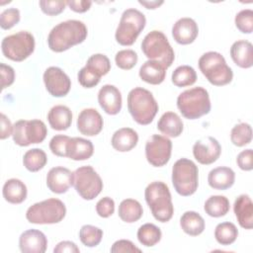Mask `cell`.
<instances>
[{"label":"cell","mask_w":253,"mask_h":253,"mask_svg":"<svg viewBox=\"0 0 253 253\" xmlns=\"http://www.w3.org/2000/svg\"><path fill=\"white\" fill-rule=\"evenodd\" d=\"M87 27L79 20H67L51 29L47 37L50 50L62 52L71 46L83 42L87 38Z\"/></svg>","instance_id":"cell-1"},{"label":"cell","mask_w":253,"mask_h":253,"mask_svg":"<svg viewBox=\"0 0 253 253\" xmlns=\"http://www.w3.org/2000/svg\"><path fill=\"white\" fill-rule=\"evenodd\" d=\"M144 198L156 220L167 222L172 218L174 207L171 193L164 182L154 181L148 184L144 191Z\"/></svg>","instance_id":"cell-2"},{"label":"cell","mask_w":253,"mask_h":253,"mask_svg":"<svg viewBox=\"0 0 253 253\" xmlns=\"http://www.w3.org/2000/svg\"><path fill=\"white\" fill-rule=\"evenodd\" d=\"M127 109L137 124L146 126L153 121L159 107L150 91L135 87L127 95Z\"/></svg>","instance_id":"cell-3"},{"label":"cell","mask_w":253,"mask_h":253,"mask_svg":"<svg viewBox=\"0 0 253 253\" xmlns=\"http://www.w3.org/2000/svg\"><path fill=\"white\" fill-rule=\"evenodd\" d=\"M177 108L188 120H196L209 114L211 100L208 91L203 87L185 90L177 98Z\"/></svg>","instance_id":"cell-4"},{"label":"cell","mask_w":253,"mask_h":253,"mask_svg":"<svg viewBox=\"0 0 253 253\" xmlns=\"http://www.w3.org/2000/svg\"><path fill=\"white\" fill-rule=\"evenodd\" d=\"M198 63L200 70L211 84L223 86L232 81V69L219 52L208 51L200 57Z\"/></svg>","instance_id":"cell-5"},{"label":"cell","mask_w":253,"mask_h":253,"mask_svg":"<svg viewBox=\"0 0 253 253\" xmlns=\"http://www.w3.org/2000/svg\"><path fill=\"white\" fill-rule=\"evenodd\" d=\"M172 184L180 196L193 195L199 186L198 166L188 158L178 159L172 167Z\"/></svg>","instance_id":"cell-6"},{"label":"cell","mask_w":253,"mask_h":253,"mask_svg":"<svg viewBox=\"0 0 253 253\" xmlns=\"http://www.w3.org/2000/svg\"><path fill=\"white\" fill-rule=\"evenodd\" d=\"M66 214V208L62 201L50 198L32 205L26 212L29 222L35 224H53L60 222Z\"/></svg>","instance_id":"cell-7"},{"label":"cell","mask_w":253,"mask_h":253,"mask_svg":"<svg viewBox=\"0 0 253 253\" xmlns=\"http://www.w3.org/2000/svg\"><path fill=\"white\" fill-rule=\"evenodd\" d=\"M141 50L149 60H156L166 68L175 59V53L166 36L160 31H151L141 42Z\"/></svg>","instance_id":"cell-8"},{"label":"cell","mask_w":253,"mask_h":253,"mask_svg":"<svg viewBox=\"0 0 253 253\" xmlns=\"http://www.w3.org/2000/svg\"><path fill=\"white\" fill-rule=\"evenodd\" d=\"M146 24L145 16L142 12L134 8H129L122 14L119 26L116 30L115 38L121 45H131L136 41Z\"/></svg>","instance_id":"cell-9"},{"label":"cell","mask_w":253,"mask_h":253,"mask_svg":"<svg viewBox=\"0 0 253 253\" xmlns=\"http://www.w3.org/2000/svg\"><path fill=\"white\" fill-rule=\"evenodd\" d=\"M3 55L13 61H23L35 50V38L27 31L5 37L1 42Z\"/></svg>","instance_id":"cell-10"},{"label":"cell","mask_w":253,"mask_h":253,"mask_svg":"<svg viewBox=\"0 0 253 253\" xmlns=\"http://www.w3.org/2000/svg\"><path fill=\"white\" fill-rule=\"evenodd\" d=\"M47 134L45 124L41 120H20L13 125V140L19 146L41 143Z\"/></svg>","instance_id":"cell-11"},{"label":"cell","mask_w":253,"mask_h":253,"mask_svg":"<svg viewBox=\"0 0 253 253\" xmlns=\"http://www.w3.org/2000/svg\"><path fill=\"white\" fill-rule=\"evenodd\" d=\"M73 173V186L82 199L91 201L102 192L103 181L92 166H81Z\"/></svg>","instance_id":"cell-12"},{"label":"cell","mask_w":253,"mask_h":253,"mask_svg":"<svg viewBox=\"0 0 253 253\" xmlns=\"http://www.w3.org/2000/svg\"><path fill=\"white\" fill-rule=\"evenodd\" d=\"M172 152V141L160 134H153L145 143V157L154 167H162L168 163Z\"/></svg>","instance_id":"cell-13"},{"label":"cell","mask_w":253,"mask_h":253,"mask_svg":"<svg viewBox=\"0 0 253 253\" xmlns=\"http://www.w3.org/2000/svg\"><path fill=\"white\" fill-rule=\"evenodd\" d=\"M43 83L47 92L53 97L66 96L71 88V80L59 67L50 66L43 72Z\"/></svg>","instance_id":"cell-14"},{"label":"cell","mask_w":253,"mask_h":253,"mask_svg":"<svg viewBox=\"0 0 253 253\" xmlns=\"http://www.w3.org/2000/svg\"><path fill=\"white\" fill-rule=\"evenodd\" d=\"M221 153L219 142L212 136H205L197 140L193 146V155L195 159L203 164L210 165L215 162Z\"/></svg>","instance_id":"cell-15"},{"label":"cell","mask_w":253,"mask_h":253,"mask_svg":"<svg viewBox=\"0 0 253 253\" xmlns=\"http://www.w3.org/2000/svg\"><path fill=\"white\" fill-rule=\"evenodd\" d=\"M74 182V173L68 168L56 166L51 168L46 175V186L55 194L66 193Z\"/></svg>","instance_id":"cell-16"},{"label":"cell","mask_w":253,"mask_h":253,"mask_svg":"<svg viewBox=\"0 0 253 253\" xmlns=\"http://www.w3.org/2000/svg\"><path fill=\"white\" fill-rule=\"evenodd\" d=\"M104 122L100 113L93 108L84 109L77 119V129L84 135L94 136L103 129Z\"/></svg>","instance_id":"cell-17"},{"label":"cell","mask_w":253,"mask_h":253,"mask_svg":"<svg viewBox=\"0 0 253 253\" xmlns=\"http://www.w3.org/2000/svg\"><path fill=\"white\" fill-rule=\"evenodd\" d=\"M98 102L105 113L114 116L122 109V94L116 86L106 84L98 92Z\"/></svg>","instance_id":"cell-18"},{"label":"cell","mask_w":253,"mask_h":253,"mask_svg":"<svg viewBox=\"0 0 253 253\" xmlns=\"http://www.w3.org/2000/svg\"><path fill=\"white\" fill-rule=\"evenodd\" d=\"M19 247L23 253H43L47 247V239L42 231L28 229L20 235Z\"/></svg>","instance_id":"cell-19"},{"label":"cell","mask_w":253,"mask_h":253,"mask_svg":"<svg viewBox=\"0 0 253 253\" xmlns=\"http://www.w3.org/2000/svg\"><path fill=\"white\" fill-rule=\"evenodd\" d=\"M198 24L192 18H181L172 27V37L180 44H190L198 37Z\"/></svg>","instance_id":"cell-20"},{"label":"cell","mask_w":253,"mask_h":253,"mask_svg":"<svg viewBox=\"0 0 253 253\" xmlns=\"http://www.w3.org/2000/svg\"><path fill=\"white\" fill-rule=\"evenodd\" d=\"M233 211L242 228L251 229L253 227V204L248 195L242 194L236 198Z\"/></svg>","instance_id":"cell-21"},{"label":"cell","mask_w":253,"mask_h":253,"mask_svg":"<svg viewBox=\"0 0 253 253\" xmlns=\"http://www.w3.org/2000/svg\"><path fill=\"white\" fill-rule=\"evenodd\" d=\"M230 56L237 66L250 68L253 65L252 43L245 40L234 42L230 47Z\"/></svg>","instance_id":"cell-22"},{"label":"cell","mask_w":253,"mask_h":253,"mask_svg":"<svg viewBox=\"0 0 253 253\" xmlns=\"http://www.w3.org/2000/svg\"><path fill=\"white\" fill-rule=\"evenodd\" d=\"M235 181L234 171L225 166L216 167L210 171L208 183L210 187L215 190H226L232 187Z\"/></svg>","instance_id":"cell-23"},{"label":"cell","mask_w":253,"mask_h":253,"mask_svg":"<svg viewBox=\"0 0 253 253\" xmlns=\"http://www.w3.org/2000/svg\"><path fill=\"white\" fill-rule=\"evenodd\" d=\"M138 141L137 132L130 127H122L116 130L112 136L111 143L114 149L126 152L134 148Z\"/></svg>","instance_id":"cell-24"},{"label":"cell","mask_w":253,"mask_h":253,"mask_svg":"<svg viewBox=\"0 0 253 253\" xmlns=\"http://www.w3.org/2000/svg\"><path fill=\"white\" fill-rule=\"evenodd\" d=\"M94 153L93 143L89 139L83 137H71L67 144L66 157L81 161L89 159Z\"/></svg>","instance_id":"cell-25"},{"label":"cell","mask_w":253,"mask_h":253,"mask_svg":"<svg viewBox=\"0 0 253 253\" xmlns=\"http://www.w3.org/2000/svg\"><path fill=\"white\" fill-rule=\"evenodd\" d=\"M166 67L156 60H147L139 68V77L142 81L158 85L161 84L166 77Z\"/></svg>","instance_id":"cell-26"},{"label":"cell","mask_w":253,"mask_h":253,"mask_svg":"<svg viewBox=\"0 0 253 253\" xmlns=\"http://www.w3.org/2000/svg\"><path fill=\"white\" fill-rule=\"evenodd\" d=\"M47 121L51 128L55 130H65L72 123L71 110L64 105H56L49 110Z\"/></svg>","instance_id":"cell-27"},{"label":"cell","mask_w":253,"mask_h":253,"mask_svg":"<svg viewBox=\"0 0 253 253\" xmlns=\"http://www.w3.org/2000/svg\"><path fill=\"white\" fill-rule=\"evenodd\" d=\"M157 128L166 136L178 137L183 131L184 124L176 113L166 112L159 119Z\"/></svg>","instance_id":"cell-28"},{"label":"cell","mask_w":253,"mask_h":253,"mask_svg":"<svg viewBox=\"0 0 253 253\" xmlns=\"http://www.w3.org/2000/svg\"><path fill=\"white\" fill-rule=\"evenodd\" d=\"M2 193L8 203L21 204L26 200L28 191L24 182L20 179L12 178L5 182Z\"/></svg>","instance_id":"cell-29"},{"label":"cell","mask_w":253,"mask_h":253,"mask_svg":"<svg viewBox=\"0 0 253 253\" xmlns=\"http://www.w3.org/2000/svg\"><path fill=\"white\" fill-rule=\"evenodd\" d=\"M180 226L185 233L191 236H198L205 230V220L197 211H188L182 214Z\"/></svg>","instance_id":"cell-30"},{"label":"cell","mask_w":253,"mask_h":253,"mask_svg":"<svg viewBox=\"0 0 253 253\" xmlns=\"http://www.w3.org/2000/svg\"><path fill=\"white\" fill-rule=\"evenodd\" d=\"M118 213L123 221L132 223L140 219L143 214V209L138 201L133 199H126L121 202Z\"/></svg>","instance_id":"cell-31"},{"label":"cell","mask_w":253,"mask_h":253,"mask_svg":"<svg viewBox=\"0 0 253 253\" xmlns=\"http://www.w3.org/2000/svg\"><path fill=\"white\" fill-rule=\"evenodd\" d=\"M230 209V204L225 196L214 195L211 196L204 206V210L207 214L212 217L224 216Z\"/></svg>","instance_id":"cell-32"},{"label":"cell","mask_w":253,"mask_h":253,"mask_svg":"<svg viewBox=\"0 0 253 253\" xmlns=\"http://www.w3.org/2000/svg\"><path fill=\"white\" fill-rule=\"evenodd\" d=\"M47 162L45 152L41 148L28 150L23 157V164L30 172H38L42 169Z\"/></svg>","instance_id":"cell-33"},{"label":"cell","mask_w":253,"mask_h":253,"mask_svg":"<svg viewBox=\"0 0 253 253\" xmlns=\"http://www.w3.org/2000/svg\"><path fill=\"white\" fill-rule=\"evenodd\" d=\"M137 239L140 244L152 247L161 240V230L153 223H144L137 230Z\"/></svg>","instance_id":"cell-34"},{"label":"cell","mask_w":253,"mask_h":253,"mask_svg":"<svg viewBox=\"0 0 253 253\" xmlns=\"http://www.w3.org/2000/svg\"><path fill=\"white\" fill-rule=\"evenodd\" d=\"M238 236V229L234 223L229 221L220 222L215 226L214 238L221 245L232 244Z\"/></svg>","instance_id":"cell-35"},{"label":"cell","mask_w":253,"mask_h":253,"mask_svg":"<svg viewBox=\"0 0 253 253\" xmlns=\"http://www.w3.org/2000/svg\"><path fill=\"white\" fill-rule=\"evenodd\" d=\"M172 82L177 87H187L197 81V73L190 65L178 66L172 73Z\"/></svg>","instance_id":"cell-36"},{"label":"cell","mask_w":253,"mask_h":253,"mask_svg":"<svg viewBox=\"0 0 253 253\" xmlns=\"http://www.w3.org/2000/svg\"><path fill=\"white\" fill-rule=\"evenodd\" d=\"M231 142L238 146H244L251 142L252 140V127L247 123H240L235 125L230 131Z\"/></svg>","instance_id":"cell-37"},{"label":"cell","mask_w":253,"mask_h":253,"mask_svg":"<svg viewBox=\"0 0 253 253\" xmlns=\"http://www.w3.org/2000/svg\"><path fill=\"white\" fill-rule=\"evenodd\" d=\"M79 238L85 246L95 247L103 238V230L97 226L85 224L79 230Z\"/></svg>","instance_id":"cell-38"},{"label":"cell","mask_w":253,"mask_h":253,"mask_svg":"<svg viewBox=\"0 0 253 253\" xmlns=\"http://www.w3.org/2000/svg\"><path fill=\"white\" fill-rule=\"evenodd\" d=\"M85 66L93 70L100 77L106 75L111 70L110 59L102 53H96L91 55L88 58Z\"/></svg>","instance_id":"cell-39"},{"label":"cell","mask_w":253,"mask_h":253,"mask_svg":"<svg viewBox=\"0 0 253 253\" xmlns=\"http://www.w3.org/2000/svg\"><path fill=\"white\" fill-rule=\"evenodd\" d=\"M137 59V53L132 49H122L115 56L117 66L124 70H129L134 67Z\"/></svg>","instance_id":"cell-40"},{"label":"cell","mask_w":253,"mask_h":253,"mask_svg":"<svg viewBox=\"0 0 253 253\" xmlns=\"http://www.w3.org/2000/svg\"><path fill=\"white\" fill-rule=\"evenodd\" d=\"M236 28L243 34H251L253 31V11L243 9L239 11L234 19Z\"/></svg>","instance_id":"cell-41"},{"label":"cell","mask_w":253,"mask_h":253,"mask_svg":"<svg viewBox=\"0 0 253 253\" xmlns=\"http://www.w3.org/2000/svg\"><path fill=\"white\" fill-rule=\"evenodd\" d=\"M71 137L63 134L54 135L49 141V149L51 152L59 157H66L67 144Z\"/></svg>","instance_id":"cell-42"},{"label":"cell","mask_w":253,"mask_h":253,"mask_svg":"<svg viewBox=\"0 0 253 253\" xmlns=\"http://www.w3.org/2000/svg\"><path fill=\"white\" fill-rule=\"evenodd\" d=\"M77 78L80 85L85 88H93L96 85H98V83L101 80V77L87 66L82 67L78 71Z\"/></svg>","instance_id":"cell-43"},{"label":"cell","mask_w":253,"mask_h":253,"mask_svg":"<svg viewBox=\"0 0 253 253\" xmlns=\"http://www.w3.org/2000/svg\"><path fill=\"white\" fill-rule=\"evenodd\" d=\"M21 15L17 8H8L0 15V26L3 30H9L20 22Z\"/></svg>","instance_id":"cell-44"},{"label":"cell","mask_w":253,"mask_h":253,"mask_svg":"<svg viewBox=\"0 0 253 253\" xmlns=\"http://www.w3.org/2000/svg\"><path fill=\"white\" fill-rule=\"evenodd\" d=\"M41 10L48 16H56L62 13L66 7V1L61 0H41L39 2Z\"/></svg>","instance_id":"cell-45"},{"label":"cell","mask_w":253,"mask_h":253,"mask_svg":"<svg viewBox=\"0 0 253 253\" xmlns=\"http://www.w3.org/2000/svg\"><path fill=\"white\" fill-rule=\"evenodd\" d=\"M96 211L101 217H109L115 211V202L110 197L100 199L96 204Z\"/></svg>","instance_id":"cell-46"},{"label":"cell","mask_w":253,"mask_h":253,"mask_svg":"<svg viewBox=\"0 0 253 253\" xmlns=\"http://www.w3.org/2000/svg\"><path fill=\"white\" fill-rule=\"evenodd\" d=\"M236 163L241 170L251 171L253 169V151L251 148L242 150L236 158Z\"/></svg>","instance_id":"cell-47"},{"label":"cell","mask_w":253,"mask_h":253,"mask_svg":"<svg viewBox=\"0 0 253 253\" xmlns=\"http://www.w3.org/2000/svg\"><path fill=\"white\" fill-rule=\"evenodd\" d=\"M111 252L112 253H126V252H141V250L136 247L131 241L126 240V239H121L116 241L112 247H111Z\"/></svg>","instance_id":"cell-48"},{"label":"cell","mask_w":253,"mask_h":253,"mask_svg":"<svg viewBox=\"0 0 253 253\" xmlns=\"http://www.w3.org/2000/svg\"><path fill=\"white\" fill-rule=\"evenodd\" d=\"M1 71V88L2 90L6 87L11 86L15 80V70L12 66L5 63L0 64Z\"/></svg>","instance_id":"cell-49"},{"label":"cell","mask_w":253,"mask_h":253,"mask_svg":"<svg viewBox=\"0 0 253 253\" xmlns=\"http://www.w3.org/2000/svg\"><path fill=\"white\" fill-rule=\"evenodd\" d=\"M79 251L80 250L77 247V245L74 242L68 240H64L57 243L56 246L53 248L54 253H79Z\"/></svg>","instance_id":"cell-50"},{"label":"cell","mask_w":253,"mask_h":253,"mask_svg":"<svg viewBox=\"0 0 253 253\" xmlns=\"http://www.w3.org/2000/svg\"><path fill=\"white\" fill-rule=\"evenodd\" d=\"M66 4L69 6V8L76 12V13H84L86 11H88L92 5L91 1H87V0H70V1H66Z\"/></svg>","instance_id":"cell-51"},{"label":"cell","mask_w":253,"mask_h":253,"mask_svg":"<svg viewBox=\"0 0 253 253\" xmlns=\"http://www.w3.org/2000/svg\"><path fill=\"white\" fill-rule=\"evenodd\" d=\"M13 133V125L11 124L10 120L6 117V115L1 114V133L0 138L5 139L12 135Z\"/></svg>","instance_id":"cell-52"},{"label":"cell","mask_w":253,"mask_h":253,"mask_svg":"<svg viewBox=\"0 0 253 253\" xmlns=\"http://www.w3.org/2000/svg\"><path fill=\"white\" fill-rule=\"evenodd\" d=\"M138 3L142 6H144L146 9H156L160 5H162L164 2L163 1H141V0H139Z\"/></svg>","instance_id":"cell-53"}]
</instances>
